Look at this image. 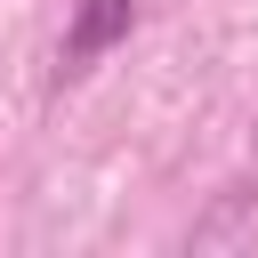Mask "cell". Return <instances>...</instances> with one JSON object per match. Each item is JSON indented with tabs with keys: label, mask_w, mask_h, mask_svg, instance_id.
Instances as JSON below:
<instances>
[{
	"label": "cell",
	"mask_w": 258,
	"mask_h": 258,
	"mask_svg": "<svg viewBox=\"0 0 258 258\" xmlns=\"http://www.w3.org/2000/svg\"><path fill=\"white\" fill-rule=\"evenodd\" d=\"M137 32V0H73V24H64V48H56V64L64 73H89L105 48H121Z\"/></svg>",
	"instance_id": "obj_1"
}]
</instances>
